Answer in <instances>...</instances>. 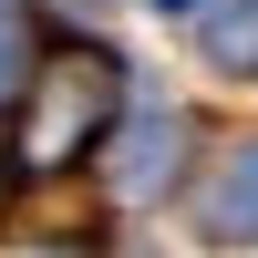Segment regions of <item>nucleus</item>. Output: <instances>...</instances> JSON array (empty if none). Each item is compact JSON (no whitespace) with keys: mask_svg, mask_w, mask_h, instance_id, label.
<instances>
[{"mask_svg":"<svg viewBox=\"0 0 258 258\" xmlns=\"http://www.w3.org/2000/svg\"><path fill=\"white\" fill-rule=\"evenodd\" d=\"M114 114H124V73L93 41L41 52L31 83H21V165H31V176H73V165L114 135Z\"/></svg>","mask_w":258,"mask_h":258,"instance_id":"1","label":"nucleus"},{"mask_svg":"<svg viewBox=\"0 0 258 258\" xmlns=\"http://www.w3.org/2000/svg\"><path fill=\"white\" fill-rule=\"evenodd\" d=\"M197 227H207V238H258V135L227 145V155L207 165V186H197Z\"/></svg>","mask_w":258,"mask_h":258,"instance_id":"2","label":"nucleus"},{"mask_svg":"<svg viewBox=\"0 0 258 258\" xmlns=\"http://www.w3.org/2000/svg\"><path fill=\"white\" fill-rule=\"evenodd\" d=\"M176 135H186L176 114H135V135L114 145V186H135V197H155V186H165V155H176Z\"/></svg>","mask_w":258,"mask_h":258,"instance_id":"3","label":"nucleus"},{"mask_svg":"<svg viewBox=\"0 0 258 258\" xmlns=\"http://www.w3.org/2000/svg\"><path fill=\"white\" fill-rule=\"evenodd\" d=\"M207 62L217 73H258V0H207Z\"/></svg>","mask_w":258,"mask_h":258,"instance_id":"4","label":"nucleus"},{"mask_svg":"<svg viewBox=\"0 0 258 258\" xmlns=\"http://www.w3.org/2000/svg\"><path fill=\"white\" fill-rule=\"evenodd\" d=\"M31 83V41H21V11H0V93Z\"/></svg>","mask_w":258,"mask_h":258,"instance_id":"5","label":"nucleus"},{"mask_svg":"<svg viewBox=\"0 0 258 258\" xmlns=\"http://www.w3.org/2000/svg\"><path fill=\"white\" fill-rule=\"evenodd\" d=\"M155 11H207V0H155Z\"/></svg>","mask_w":258,"mask_h":258,"instance_id":"6","label":"nucleus"}]
</instances>
